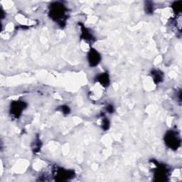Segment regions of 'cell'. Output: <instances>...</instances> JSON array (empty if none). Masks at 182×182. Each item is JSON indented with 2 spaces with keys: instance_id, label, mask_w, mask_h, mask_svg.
I'll return each instance as SVG.
<instances>
[{
  "instance_id": "6da1fadb",
  "label": "cell",
  "mask_w": 182,
  "mask_h": 182,
  "mask_svg": "<svg viewBox=\"0 0 182 182\" xmlns=\"http://www.w3.org/2000/svg\"><path fill=\"white\" fill-rule=\"evenodd\" d=\"M66 9L64 5L59 2H55L50 7L49 15L51 19L63 26L66 19Z\"/></svg>"
},
{
  "instance_id": "7a4b0ae2",
  "label": "cell",
  "mask_w": 182,
  "mask_h": 182,
  "mask_svg": "<svg viewBox=\"0 0 182 182\" xmlns=\"http://www.w3.org/2000/svg\"><path fill=\"white\" fill-rule=\"evenodd\" d=\"M164 142L167 147L172 149H177L181 145V139L177 132L174 131H169L164 136Z\"/></svg>"
},
{
  "instance_id": "3957f363",
  "label": "cell",
  "mask_w": 182,
  "mask_h": 182,
  "mask_svg": "<svg viewBox=\"0 0 182 182\" xmlns=\"http://www.w3.org/2000/svg\"><path fill=\"white\" fill-rule=\"evenodd\" d=\"M26 107V104L23 101H15L11 104L10 113L14 117L18 118L22 114L23 110Z\"/></svg>"
},
{
  "instance_id": "277c9868",
  "label": "cell",
  "mask_w": 182,
  "mask_h": 182,
  "mask_svg": "<svg viewBox=\"0 0 182 182\" xmlns=\"http://www.w3.org/2000/svg\"><path fill=\"white\" fill-rule=\"evenodd\" d=\"M101 56L97 51L91 49L88 54V61L90 66H95L101 61Z\"/></svg>"
},
{
  "instance_id": "5b68a950",
  "label": "cell",
  "mask_w": 182,
  "mask_h": 182,
  "mask_svg": "<svg viewBox=\"0 0 182 182\" xmlns=\"http://www.w3.org/2000/svg\"><path fill=\"white\" fill-rule=\"evenodd\" d=\"M97 81L99 82L103 86L107 87L110 84V78L107 73H101V75L97 77Z\"/></svg>"
},
{
  "instance_id": "8992f818",
  "label": "cell",
  "mask_w": 182,
  "mask_h": 182,
  "mask_svg": "<svg viewBox=\"0 0 182 182\" xmlns=\"http://www.w3.org/2000/svg\"><path fill=\"white\" fill-rule=\"evenodd\" d=\"M152 76L153 79H154L156 83H160L161 81H162V79H163V74L161 73V71H153Z\"/></svg>"
},
{
  "instance_id": "52a82bcc",
  "label": "cell",
  "mask_w": 182,
  "mask_h": 182,
  "mask_svg": "<svg viewBox=\"0 0 182 182\" xmlns=\"http://www.w3.org/2000/svg\"><path fill=\"white\" fill-rule=\"evenodd\" d=\"M82 37L86 41H92V35L90 34L88 31L86 29V28H84V27H82Z\"/></svg>"
},
{
  "instance_id": "ba28073f",
  "label": "cell",
  "mask_w": 182,
  "mask_h": 182,
  "mask_svg": "<svg viewBox=\"0 0 182 182\" xmlns=\"http://www.w3.org/2000/svg\"><path fill=\"white\" fill-rule=\"evenodd\" d=\"M145 10L147 12L148 14L151 13L153 12V4L152 3L150 2V1H148L147 2V4L145 5Z\"/></svg>"
},
{
  "instance_id": "9c48e42d",
  "label": "cell",
  "mask_w": 182,
  "mask_h": 182,
  "mask_svg": "<svg viewBox=\"0 0 182 182\" xmlns=\"http://www.w3.org/2000/svg\"><path fill=\"white\" fill-rule=\"evenodd\" d=\"M109 126H110V122L107 118H104L103 120V125L102 127L104 130H107L109 129Z\"/></svg>"
},
{
  "instance_id": "30bf717a",
  "label": "cell",
  "mask_w": 182,
  "mask_h": 182,
  "mask_svg": "<svg viewBox=\"0 0 182 182\" xmlns=\"http://www.w3.org/2000/svg\"><path fill=\"white\" fill-rule=\"evenodd\" d=\"M60 110H61L62 113H63L64 114H68L70 113V108L67 107V106H61Z\"/></svg>"
},
{
  "instance_id": "8fae6325",
  "label": "cell",
  "mask_w": 182,
  "mask_h": 182,
  "mask_svg": "<svg viewBox=\"0 0 182 182\" xmlns=\"http://www.w3.org/2000/svg\"><path fill=\"white\" fill-rule=\"evenodd\" d=\"M107 111L108 112V113H112L114 112V107L113 105H108L107 107Z\"/></svg>"
}]
</instances>
